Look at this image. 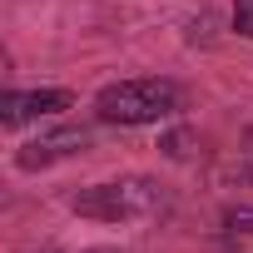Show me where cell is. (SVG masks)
I'll list each match as a JSON object with an SVG mask.
<instances>
[{"label":"cell","instance_id":"1","mask_svg":"<svg viewBox=\"0 0 253 253\" xmlns=\"http://www.w3.org/2000/svg\"><path fill=\"white\" fill-rule=\"evenodd\" d=\"M89 109H94L99 124L144 129V124H164L184 109V89H179V80H164V75H134V80L104 84Z\"/></svg>","mask_w":253,"mask_h":253},{"label":"cell","instance_id":"2","mask_svg":"<svg viewBox=\"0 0 253 253\" xmlns=\"http://www.w3.org/2000/svg\"><path fill=\"white\" fill-rule=\"evenodd\" d=\"M65 204H70V213L94 218V223H139V218H159L169 209V189L149 174H124L109 184H84Z\"/></svg>","mask_w":253,"mask_h":253},{"label":"cell","instance_id":"3","mask_svg":"<svg viewBox=\"0 0 253 253\" xmlns=\"http://www.w3.org/2000/svg\"><path fill=\"white\" fill-rule=\"evenodd\" d=\"M65 109H75V89H60V84L5 89V99H0V124H5V129H25V124H40V119H60Z\"/></svg>","mask_w":253,"mask_h":253},{"label":"cell","instance_id":"4","mask_svg":"<svg viewBox=\"0 0 253 253\" xmlns=\"http://www.w3.org/2000/svg\"><path fill=\"white\" fill-rule=\"evenodd\" d=\"M80 149H84V134H50V139H30V144H20V149H15V169L35 174V169H50V164H60V159L80 154Z\"/></svg>","mask_w":253,"mask_h":253},{"label":"cell","instance_id":"5","mask_svg":"<svg viewBox=\"0 0 253 253\" xmlns=\"http://www.w3.org/2000/svg\"><path fill=\"white\" fill-rule=\"evenodd\" d=\"M238 40H253V0H233V15H228Z\"/></svg>","mask_w":253,"mask_h":253},{"label":"cell","instance_id":"6","mask_svg":"<svg viewBox=\"0 0 253 253\" xmlns=\"http://www.w3.org/2000/svg\"><path fill=\"white\" fill-rule=\"evenodd\" d=\"M189 144H194V134H189V129H174V134H164V139H159V149H164L169 159H189V154H194Z\"/></svg>","mask_w":253,"mask_h":253},{"label":"cell","instance_id":"7","mask_svg":"<svg viewBox=\"0 0 253 253\" xmlns=\"http://www.w3.org/2000/svg\"><path fill=\"white\" fill-rule=\"evenodd\" d=\"M223 223L233 233H253V209L248 204H233V209H223Z\"/></svg>","mask_w":253,"mask_h":253},{"label":"cell","instance_id":"8","mask_svg":"<svg viewBox=\"0 0 253 253\" xmlns=\"http://www.w3.org/2000/svg\"><path fill=\"white\" fill-rule=\"evenodd\" d=\"M243 159L253 164V124H248V129H243Z\"/></svg>","mask_w":253,"mask_h":253},{"label":"cell","instance_id":"9","mask_svg":"<svg viewBox=\"0 0 253 253\" xmlns=\"http://www.w3.org/2000/svg\"><path fill=\"white\" fill-rule=\"evenodd\" d=\"M80 253H119V248H80Z\"/></svg>","mask_w":253,"mask_h":253}]
</instances>
